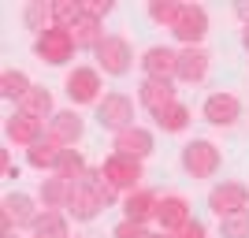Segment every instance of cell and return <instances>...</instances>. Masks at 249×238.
Instances as JSON below:
<instances>
[{
  "label": "cell",
  "mask_w": 249,
  "mask_h": 238,
  "mask_svg": "<svg viewBox=\"0 0 249 238\" xmlns=\"http://www.w3.org/2000/svg\"><path fill=\"white\" fill-rule=\"evenodd\" d=\"M153 238H171V235H164V231H156V235H153Z\"/></svg>",
  "instance_id": "cell-37"
},
{
  "label": "cell",
  "mask_w": 249,
  "mask_h": 238,
  "mask_svg": "<svg viewBox=\"0 0 249 238\" xmlns=\"http://www.w3.org/2000/svg\"><path fill=\"white\" fill-rule=\"evenodd\" d=\"M63 93L71 97V104H101V71L97 67H74L63 78Z\"/></svg>",
  "instance_id": "cell-7"
},
{
  "label": "cell",
  "mask_w": 249,
  "mask_h": 238,
  "mask_svg": "<svg viewBox=\"0 0 249 238\" xmlns=\"http://www.w3.org/2000/svg\"><path fill=\"white\" fill-rule=\"evenodd\" d=\"M93 119H97L101 130H112V138L123 134V130H130V127H138L134 123V101H130L126 93H119V90H112V93L101 97Z\"/></svg>",
  "instance_id": "cell-3"
},
{
  "label": "cell",
  "mask_w": 249,
  "mask_h": 238,
  "mask_svg": "<svg viewBox=\"0 0 249 238\" xmlns=\"http://www.w3.org/2000/svg\"><path fill=\"white\" fill-rule=\"evenodd\" d=\"M190 119H194V115H190V108H186L182 101H175L171 108H164V112L156 115V127H160L164 134H182V130L190 127Z\"/></svg>",
  "instance_id": "cell-26"
},
{
  "label": "cell",
  "mask_w": 249,
  "mask_h": 238,
  "mask_svg": "<svg viewBox=\"0 0 249 238\" xmlns=\"http://www.w3.org/2000/svg\"><path fill=\"white\" fill-rule=\"evenodd\" d=\"M171 34H175V41H182V49L190 45H201L208 34V11L201 4H182L178 8V19L171 22Z\"/></svg>",
  "instance_id": "cell-9"
},
{
  "label": "cell",
  "mask_w": 249,
  "mask_h": 238,
  "mask_svg": "<svg viewBox=\"0 0 249 238\" xmlns=\"http://www.w3.org/2000/svg\"><path fill=\"white\" fill-rule=\"evenodd\" d=\"M37 197H41V205H45V208H67L71 183H67V179H60V175H49V179H41Z\"/></svg>",
  "instance_id": "cell-25"
},
{
  "label": "cell",
  "mask_w": 249,
  "mask_h": 238,
  "mask_svg": "<svg viewBox=\"0 0 249 238\" xmlns=\"http://www.w3.org/2000/svg\"><path fill=\"white\" fill-rule=\"evenodd\" d=\"M101 175L108 179L119 194H134V190H142L145 167H142V160H134V156L108 153V156H104V164H101Z\"/></svg>",
  "instance_id": "cell-5"
},
{
  "label": "cell",
  "mask_w": 249,
  "mask_h": 238,
  "mask_svg": "<svg viewBox=\"0 0 249 238\" xmlns=\"http://www.w3.org/2000/svg\"><path fill=\"white\" fill-rule=\"evenodd\" d=\"M112 238H153V231L145 223H134V220H119L112 227Z\"/></svg>",
  "instance_id": "cell-32"
},
{
  "label": "cell",
  "mask_w": 249,
  "mask_h": 238,
  "mask_svg": "<svg viewBox=\"0 0 249 238\" xmlns=\"http://www.w3.org/2000/svg\"><path fill=\"white\" fill-rule=\"evenodd\" d=\"M208 63H212V56H208L201 45H190V49H178V82H186V86H197L205 82V74H208Z\"/></svg>",
  "instance_id": "cell-18"
},
{
  "label": "cell",
  "mask_w": 249,
  "mask_h": 238,
  "mask_svg": "<svg viewBox=\"0 0 249 238\" xmlns=\"http://www.w3.org/2000/svg\"><path fill=\"white\" fill-rule=\"evenodd\" d=\"M78 19H82V0H52V26L71 30Z\"/></svg>",
  "instance_id": "cell-29"
},
{
  "label": "cell",
  "mask_w": 249,
  "mask_h": 238,
  "mask_svg": "<svg viewBox=\"0 0 249 238\" xmlns=\"http://www.w3.org/2000/svg\"><path fill=\"white\" fill-rule=\"evenodd\" d=\"M234 15L242 19V26L249 22V0H242V4H234Z\"/></svg>",
  "instance_id": "cell-35"
},
{
  "label": "cell",
  "mask_w": 249,
  "mask_h": 238,
  "mask_svg": "<svg viewBox=\"0 0 249 238\" xmlns=\"http://www.w3.org/2000/svg\"><path fill=\"white\" fill-rule=\"evenodd\" d=\"M34 220H37V208H34V197L30 194H4L0 197V223H8L15 231H30Z\"/></svg>",
  "instance_id": "cell-12"
},
{
  "label": "cell",
  "mask_w": 249,
  "mask_h": 238,
  "mask_svg": "<svg viewBox=\"0 0 249 238\" xmlns=\"http://www.w3.org/2000/svg\"><path fill=\"white\" fill-rule=\"evenodd\" d=\"M67 212L63 208H41L37 220H34V238H71V223H67Z\"/></svg>",
  "instance_id": "cell-20"
},
{
  "label": "cell",
  "mask_w": 249,
  "mask_h": 238,
  "mask_svg": "<svg viewBox=\"0 0 249 238\" xmlns=\"http://www.w3.org/2000/svg\"><path fill=\"white\" fill-rule=\"evenodd\" d=\"M22 22L34 30V37L37 34H45L52 26V0L45 4V0H34V4H26V11H22Z\"/></svg>",
  "instance_id": "cell-28"
},
{
  "label": "cell",
  "mask_w": 249,
  "mask_h": 238,
  "mask_svg": "<svg viewBox=\"0 0 249 238\" xmlns=\"http://www.w3.org/2000/svg\"><path fill=\"white\" fill-rule=\"evenodd\" d=\"M30 90H34L30 74L19 71V67H8V71L0 74V97H4V101H15V104H19Z\"/></svg>",
  "instance_id": "cell-24"
},
{
  "label": "cell",
  "mask_w": 249,
  "mask_h": 238,
  "mask_svg": "<svg viewBox=\"0 0 249 238\" xmlns=\"http://www.w3.org/2000/svg\"><path fill=\"white\" fill-rule=\"evenodd\" d=\"M71 37H74V45H78V49L97 52L108 34H104V22H101V19H89V15H82V19L71 26Z\"/></svg>",
  "instance_id": "cell-22"
},
{
  "label": "cell",
  "mask_w": 249,
  "mask_h": 238,
  "mask_svg": "<svg viewBox=\"0 0 249 238\" xmlns=\"http://www.w3.org/2000/svg\"><path fill=\"white\" fill-rule=\"evenodd\" d=\"M208 208L216 212L219 220L234 216V212H246L249 208V186L246 183H234V179H223L208 190Z\"/></svg>",
  "instance_id": "cell-8"
},
{
  "label": "cell",
  "mask_w": 249,
  "mask_h": 238,
  "mask_svg": "<svg viewBox=\"0 0 249 238\" xmlns=\"http://www.w3.org/2000/svg\"><path fill=\"white\" fill-rule=\"evenodd\" d=\"M60 153H63V145L56 142L52 134H45L41 142H34L30 149H26V164L37 167V171H56V164H60Z\"/></svg>",
  "instance_id": "cell-21"
},
{
  "label": "cell",
  "mask_w": 249,
  "mask_h": 238,
  "mask_svg": "<svg viewBox=\"0 0 249 238\" xmlns=\"http://www.w3.org/2000/svg\"><path fill=\"white\" fill-rule=\"evenodd\" d=\"M178 8H182V4H175V0H153V4H149V19H153L156 26H167V30H171V22L178 19Z\"/></svg>",
  "instance_id": "cell-30"
},
{
  "label": "cell",
  "mask_w": 249,
  "mask_h": 238,
  "mask_svg": "<svg viewBox=\"0 0 249 238\" xmlns=\"http://www.w3.org/2000/svg\"><path fill=\"white\" fill-rule=\"evenodd\" d=\"M153 149H156V138H153V130H145V127H130V130H123V134L112 138V153L134 156V160L153 156Z\"/></svg>",
  "instance_id": "cell-17"
},
{
  "label": "cell",
  "mask_w": 249,
  "mask_h": 238,
  "mask_svg": "<svg viewBox=\"0 0 249 238\" xmlns=\"http://www.w3.org/2000/svg\"><path fill=\"white\" fill-rule=\"evenodd\" d=\"M93 56H97V71H104L108 78H123L134 67V49H130V41L123 34H108Z\"/></svg>",
  "instance_id": "cell-6"
},
{
  "label": "cell",
  "mask_w": 249,
  "mask_h": 238,
  "mask_svg": "<svg viewBox=\"0 0 249 238\" xmlns=\"http://www.w3.org/2000/svg\"><path fill=\"white\" fill-rule=\"evenodd\" d=\"M4 134H8V142L11 145H22V149H30L34 142H41L49 130H45V123L41 119H34V115H26V112H15L4 119Z\"/></svg>",
  "instance_id": "cell-13"
},
{
  "label": "cell",
  "mask_w": 249,
  "mask_h": 238,
  "mask_svg": "<svg viewBox=\"0 0 249 238\" xmlns=\"http://www.w3.org/2000/svg\"><path fill=\"white\" fill-rule=\"evenodd\" d=\"M156 205H160V197L145 186L134 190V194H123V201H119L123 220H134V223H145V227H149V220H156Z\"/></svg>",
  "instance_id": "cell-19"
},
{
  "label": "cell",
  "mask_w": 249,
  "mask_h": 238,
  "mask_svg": "<svg viewBox=\"0 0 249 238\" xmlns=\"http://www.w3.org/2000/svg\"><path fill=\"white\" fill-rule=\"evenodd\" d=\"M219 235L223 238H249V208L219 220Z\"/></svg>",
  "instance_id": "cell-31"
},
{
  "label": "cell",
  "mask_w": 249,
  "mask_h": 238,
  "mask_svg": "<svg viewBox=\"0 0 249 238\" xmlns=\"http://www.w3.org/2000/svg\"><path fill=\"white\" fill-rule=\"evenodd\" d=\"M142 71L145 78H160V82H175L178 74V49H167V45H153V49L142 52Z\"/></svg>",
  "instance_id": "cell-11"
},
{
  "label": "cell",
  "mask_w": 249,
  "mask_h": 238,
  "mask_svg": "<svg viewBox=\"0 0 249 238\" xmlns=\"http://www.w3.org/2000/svg\"><path fill=\"white\" fill-rule=\"evenodd\" d=\"M201 115H205V123L212 127H234L242 119V101L227 90H219V93H208L205 104H201Z\"/></svg>",
  "instance_id": "cell-10"
},
{
  "label": "cell",
  "mask_w": 249,
  "mask_h": 238,
  "mask_svg": "<svg viewBox=\"0 0 249 238\" xmlns=\"http://www.w3.org/2000/svg\"><path fill=\"white\" fill-rule=\"evenodd\" d=\"M49 134L56 138L63 149H78V142H82V134H86V119L74 112V108H63V112H56L49 119Z\"/></svg>",
  "instance_id": "cell-16"
},
{
  "label": "cell",
  "mask_w": 249,
  "mask_h": 238,
  "mask_svg": "<svg viewBox=\"0 0 249 238\" xmlns=\"http://www.w3.org/2000/svg\"><path fill=\"white\" fill-rule=\"evenodd\" d=\"M178 97H175V82H160V78H142V86H138V104L145 108L149 115H160L164 108H171Z\"/></svg>",
  "instance_id": "cell-15"
},
{
  "label": "cell",
  "mask_w": 249,
  "mask_h": 238,
  "mask_svg": "<svg viewBox=\"0 0 249 238\" xmlns=\"http://www.w3.org/2000/svg\"><path fill=\"white\" fill-rule=\"evenodd\" d=\"M101 208L104 205V197H101V167L97 171H86L82 179H74L71 183V197H67V216H74L78 223H89V220L101 216Z\"/></svg>",
  "instance_id": "cell-1"
},
{
  "label": "cell",
  "mask_w": 249,
  "mask_h": 238,
  "mask_svg": "<svg viewBox=\"0 0 249 238\" xmlns=\"http://www.w3.org/2000/svg\"><path fill=\"white\" fill-rule=\"evenodd\" d=\"M74 52H78V45H74L71 30H63V26H49L45 34L34 37V56H37L41 63H49V67H63V63H71Z\"/></svg>",
  "instance_id": "cell-4"
},
{
  "label": "cell",
  "mask_w": 249,
  "mask_h": 238,
  "mask_svg": "<svg viewBox=\"0 0 249 238\" xmlns=\"http://www.w3.org/2000/svg\"><path fill=\"white\" fill-rule=\"evenodd\" d=\"M242 45H246V49H249V22H246V26H242Z\"/></svg>",
  "instance_id": "cell-36"
},
{
  "label": "cell",
  "mask_w": 249,
  "mask_h": 238,
  "mask_svg": "<svg viewBox=\"0 0 249 238\" xmlns=\"http://www.w3.org/2000/svg\"><path fill=\"white\" fill-rule=\"evenodd\" d=\"M112 11V0H82V15H89V19H101Z\"/></svg>",
  "instance_id": "cell-33"
},
{
  "label": "cell",
  "mask_w": 249,
  "mask_h": 238,
  "mask_svg": "<svg viewBox=\"0 0 249 238\" xmlns=\"http://www.w3.org/2000/svg\"><path fill=\"white\" fill-rule=\"evenodd\" d=\"M171 238H208V227L201 223V220H190L186 227H178Z\"/></svg>",
  "instance_id": "cell-34"
},
{
  "label": "cell",
  "mask_w": 249,
  "mask_h": 238,
  "mask_svg": "<svg viewBox=\"0 0 249 238\" xmlns=\"http://www.w3.org/2000/svg\"><path fill=\"white\" fill-rule=\"evenodd\" d=\"M190 201L182 194H164L160 197V205H156V227L164 231V235H175L178 227H186L190 223Z\"/></svg>",
  "instance_id": "cell-14"
},
{
  "label": "cell",
  "mask_w": 249,
  "mask_h": 238,
  "mask_svg": "<svg viewBox=\"0 0 249 238\" xmlns=\"http://www.w3.org/2000/svg\"><path fill=\"white\" fill-rule=\"evenodd\" d=\"M178 164H182V171H186L190 179H212L219 167H223V153H219L216 142H208V138H194V142L182 145Z\"/></svg>",
  "instance_id": "cell-2"
},
{
  "label": "cell",
  "mask_w": 249,
  "mask_h": 238,
  "mask_svg": "<svg viewBox=\"0 0 249 238\" xmlns=\"http://www.w3.org/2000/svg\"><path fill=\"white\" fill-rule=\"evenodd\" d=\"M86 171H89V164H86L82 149H63V153H60V164H56V171H52V175H60V179H67V183H74V179H82Z\"/></svg>",
  "instance_id": "cell-27"
},
{
  "label": "cell",
  "mask_w": 249,
  "mask_h": 238,
  "mask_svg": "<svg viewBox=\"0 0 249 238\" xmlns=\"http://www.w3.org/2000/svg\"><path fill=\"white\" fill-rule=\"evenodd\" d=\"M19 112H26V115H34V119H52L56 115V101H52V90H45V86H34L30 93L19 101Z\"/></svg>",
  "instance_id": "cell-23"
}]
</instances>
